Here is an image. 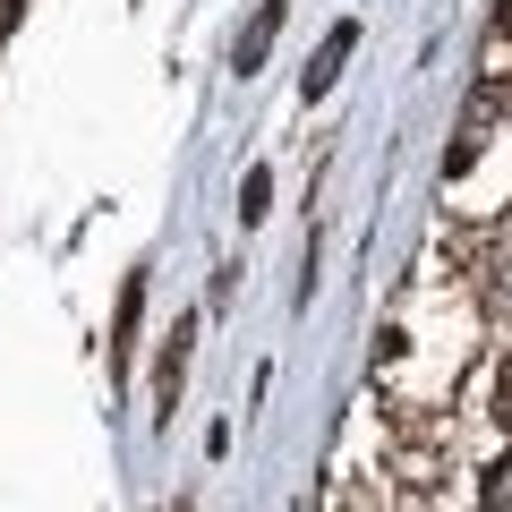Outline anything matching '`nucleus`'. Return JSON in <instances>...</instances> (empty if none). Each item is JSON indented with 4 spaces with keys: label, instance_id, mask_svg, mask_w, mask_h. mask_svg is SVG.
I'll list each match as a JSON object with an SVG mask.
<instances>
[{
    "label": "nucleus",
    "instance_id": "20e7f679",
    "mask_svg": "<svg viewBox=\"0 0 512 512\" xmlns=\"http://www.w3.org/2000/svg\"><path fill=\"white\" fill-rule=\"evenodd\" d=\"M487 419L512 436V342L495 350V367H487Z\"/></svg>",
    "mask_w": 512,
    "mask_h": 512
},
{
    "label": "nucleus",
    "instance_id": "f03ea898",
    "mask_svg": "<svg viewBox=\"0 0 512 512\" xmlns=\"http://www.w3.org/2000/svg\"><path fill=\"white\" fill-rule=\"evenodd\" d=\"M274 35H282V0H265V9H256V26H248V35H239V52H231V69H239V77H248V69H256V60L274 52Z\"/></svg>",
    "mask_w": 512,
    "mask_h": 512
},
{
    "label": "nucleus",
    "instance_id": "7ed1b4c3",
    "mask_svg": "<svg viewBox=\"0 0 512 512\" xmlns=\"http://www.w3.org/2000/svg\"><path fill=\"white\" fill-rule=\"evenodd\" d=\"M350 43H359V26H333V35H325V52H316V69H308V94H325L333 77H342V60H350Z\"/></svg>",
    "mask_w": 512,
    "mask_h": 512
},
{
    "label": "nucleus",
    "instance_id": "f257e3e1",
    "mask_svg": "<svg viewBox=\"0 0 512 512\" xmlns=\"http://www.w3.org/2000/svg\"><path fill=\"white\" fill-rule=\"evenodd\" d=\"M444 205H453V222H470V231H487V222L512 214V111L487 103V94H470V111H461V137L444 146Z\"/></svg>",
    "mask_w": 512,
    "mask_h": 512
},
{
    "label": "nucleus",
    "instance_id": "0eeeda50",
    "mask_svg": "<svg viewBox=\"0 0 512 512\" xmlns=\"http://www.w3.org/2000/svg\"><path fill=\"white\" fill-rule=\"evenodd\" d=\"M504 43H512V0H504Z\"/></svg>",
    "mask_w": 512,
    "mask_h": 512
},
{
    "label": "nucleus",
    "instance_id": "39448f33",
    "mask_svg": "<svg viewBox=\"0 0 512 512\" xmlns=\"http://www.w3.org/2000/svg\"><path fill=\"white\" fill-rule=\"evenodd\" d=\"M478 512H512V444L478 470Z\"/></svg>",
    "mask_w": 512,
    "mask_h": 512
},
{
    "label": "nucleus",
    "instance_id": "423d86ee",
    "mask_svg": "<svg viewBox=\"0 0 512 512\" xmlns=\"http://www.w3.org/2000/svg\"><path fill=\"white\" fill-rule=\"evenodd\" d=\"M180 376H188V325L171 333V350H163V367H154V393H163V410H171V393H180Z\"/></svg>",
    "mask_w": 512,
    "mask_h": 512
}]
</instances>
